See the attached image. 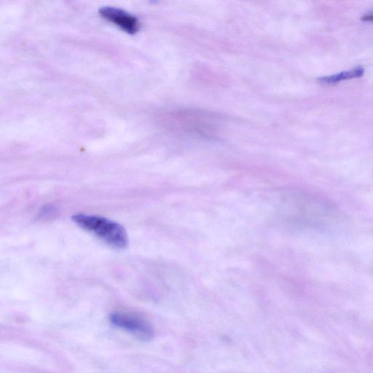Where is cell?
I'll return each instance as SVG.
<instances>
[{"label": "cell", "instance_id": "cell-5", "mask_svg": "<svg viewBox=\"0 0 373 373\" xmlns=\"http://www.w3.org/2000/svg\"><path fill=\"white\" fill-rule=\"evenodd\" d=\"M362 20L364 21H372L373 22V13L367 14L362 17Z\"/></svg>", "mask_w": 373, "mask_h": 373}, {"label": "cell", "instance_id": "cell-3", "mask_svg": "<svg viewBox=\"0 0 373 373\" xmlns=\"http://www.w3.org/2000/svg\"><path fill=\"white\" fill-rule=\"evenodd\" d=\"M101 16L112 22L122 30L130 35H135L140 29L139 19L129 13L114 7H104L100 9Z\"/></svg>", "mask_w": 373, "mask_h": 373}, {"label": "cell", "instance_id": "cell-1", "mask_svg": "<svg viewBox=\"0 0 373 373\" xmlns=\"http://www.w3.org/2000/svg\"><path fill=\"white\" fill-rule=\"evenodd\" d=\"M72 219L77 226L92 233L109 247L123 250L128 245L126 229L111 219L86 214H75Z\"/></svg>", "mask_w": 373, "mask_h": 373}, {"label": "cell", "instance_id": "cell-2", "mask_svg": "<svg viewBox=\"0 0 373 373\" xmlns=\"http://www.w3.org/2000/svg\"><path fill=\"white\" fill-rule=\"evenodd\" d=\"M109 321L116 326L133 334L140 340L150 341L154 337L151 324L144 318L128 313L116 312L109 317Z\"/></svg>", "mask_w": 373, "mask_h": 373}, {"label": "cell", "instance_id": "cell-4", "mask_svg": "<svg viewBox=\"0 0 373 373\" xmlns=\"http://www.w3.org/2000/svg\"><path fill=\"white\" fill-rule=\"evenodd\" d=\"M364 74V68L361 67V66H359L357 68L350 71L342 72L339 74L319 78L317 81L319 83L324 85H334L343 80L360 78L362 77Z\"/></svg>", "mask_w": 373, "mask_h": 373}]
</instances>
